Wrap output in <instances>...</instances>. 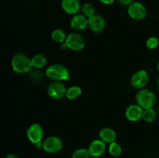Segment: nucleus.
<instances>
[{"label":"nucleus","instance_id":"1","mask_svg":"<svg viewBox=\"0 0 159 158\" xmlns=\"http://www.w3.org/2000/svg\"><path fill=\"white\" fill-rule=\"evenodd\" d=\"M46 76L48 78L55 81L69 80L70 76L68 69L59 64L51 65L46 70Z\"/></svg>","mask_w":159,"mask_h":158},{"label":"nucleus","instance_id":"2","mask_svg":"<svg viewBox=\"0 0 159 158\" xmlns=\"http://www.w3.org/2000/svg\"><path fill=\"white\" fill-rule=\"evenodd\" d=\"M32 63L31 60L23 54H17L12 57V68L14 71L20 74L27 73L30 71Z\"/></svg>","mask_w":159,"mask_h":158},{"label":"nucleus","instance_id":"3","mask_svg":"<svg viewBox=\"0 0 159 158\" xmlns=\"http://www.w3.org/2000/svg\"><path fill=\"white\" fill-rule=\"evenodd\" d=\"M136 100L138 105L145 109L154 106L156 101V97L152 91L148 89H143L137 94Z\"/></svg>","mask_w":159,"mask_h":158},{"label":"nucleus","instance_id":"4","mask_svg":"<svg viewBox=\"0 0 159 158\" xmlns=\"http://www.w3.org/2000/svg\"><path fill=\"white\" fill-rule=\"evenodd\" d=\"M127 12L134 20H141L145 18L147 15V9L142 3L139 2H134L128 6Z\"/></svg>","mask_w":159,"mask_h":158},{"label":"nucleus","instance_id":"5","mask_svg":"<svg viewBox=\"0 0 159 158\" xmlns=\"http://www.w3.org/2000/svg\"><path fill=\"white\" fill-rule=\"evenodd\" d=\"M65 43L69 49L75 51L82 50L85 47V40L79 34L73 33L67 37Z\"/></svg>","mask_w":159,"mask_h":158},{"label":"nucleus","instance_id":"6","mask_svg":"<svg viewBox=\"0 0 159 158\" xmlns=\"http://www.w3.org/2000/svg\"><path fill=\"white\" fill-rule=\"evenodd\" d=\"M62 141L57 136H50L43 143V149L50 153H57L62 149Z\"/></svg>","mask_w":159,"mask_h":158},{"label":"nucleus","instance_id":"7","mask_svg":"<svg viewBox=\"0 0 159 158\" xmlns=\"http://www.w3.org/2000/svg\"><path fill=\"white\" fill-rule=\"evenodd\" d=\"M48 93L53 99H61L66 96L67 89L63 84L59 81H55L48 86Z\"/></svg>","mask_w":159,"mask_h":158},{"label":"nucleus","instance_id":"8","mask_svg":"<svg viewBox=\"0 0 159 158\" xmlns=\"http://www.w3.org/2000/svg\"><path fill=\"white\" fill-rule=\"evenodd\" d=\"M149 81V75L145 71L141 70L134 74L130 79L132 86L136 88H143Z\"/></svg>","mask_w":159,"mask_h":158},{"label":"nucleus","instance_id":"9","mask_svg":"<svg viewBox=\"0 0 159 158\" xmlns=\"http://www.w3.org/2000/svg\"><path fill=\"white\" fill-rule=\"evenodd\" d=\"M43 136V129L38 123L32 124L27 130V137L31 143L37 144L42 142Z\"/></svg>","mask_w":159,"mask_h":158},{"label":"nucleus","instance_id":"10","mask_svg":"<svg viewBox=\"0 0 159 158\" xmlns=\"http://www.w3.org/2000/svg\"><path fill=\"white\" fill-rule=\"evenodd\" d=\"M61 8L66 13L75 15L81 9L79 0H61Z\"/></svg>","mask_w":159,"mask_h":158},{"label":"nucleus","instance_id":"11","mask_svg":"<svg viewBox=\"0 0 159 158\" xmlns=\"http://www.w3.org/2000/svg\"><path fill=\"white\" fill-rule=\"evenodd\" d=\"M88 150L92 156L99 157L105 153L106 143L102 139H96L91 143Z\"/></svg>","mask_w":159,"mask_h":158},{"label":"nucleus","instance_id":"12","mask_svg":"<svg viewBox=\"0 0 159 158\" xmlns=\"http://www.w3.org/2000/svg\"><path fill=\"white\" fill-rule=\"evenodd\" d=\"M89 26L95 33H101L106 26V22L101 15H94L89 19Z\"/></svg>","mask_w":159,"mask_h":158},{"label":"nucleus","instance_id":"13","mask_svg":"<svg viewBox=\"0 0 159 158\" xmlns=\"http://www.w3.org/2000/svg\"><path fill=\"white\" fill-rule=\"evenodd\" d=\"M142 107L139 105H131L126 110V116L127 119L132 122L140 120L143 117Z\"/></svg>","mask_w":159,"mask_h":158},{"label":"nucleus","instance_id":"14","mask_svg":"<svg viewBox=\"0 0 159 158\" xmlns=\"http://www.w3.org/2000/svg\"><path fill=\"white\" fill-rule=\"evenodd\" d=\"M89 25V19L83 14L75 15L71 20V26L75 30H83Z\"/></svg>","mask_w":159,"mask_h":158},{"label":"nucleus","instance_id":"15","mask_svg":"<svg viewBox=\"0 0 159 158\" xmlns=\"http://www.w3.org/2000/svg\"><path fill=\"white\" fill-rule=\"evenodd\" d=\"M99 137L103 142L111 143L115 142L116 135L114 130L112 129L103 128L99 132Z\"/></svg>","mask_w":159,"mask_h":158},{"label":"nucleus","instance_id":"16","mask_svg":"<svg viewBox=\"0 0 159 158\" xmlns=\"http://www.w3.org/2000/svg\"><path fill=\"white\" fill-rule=\"evenodd\" d=\"M31 63H32V66L37 69L42 68L46 65L47 59L42 54H37L31 59Z\"/></svg>","mask_w":159,"mask_h":158},{"label":"nucleus","instance_id":"17","mask_svg":"<svg viewBox=\"0 0 159 158\" xmlns=\"http://www.w3.org/2000/svg\"><path fill=\"white\" fill-rule=\"evenodd\" d=\"M82 94V89L78 86H72L67 90L66 97L71 100L78 99Z\"/></svg>","mask_w":159,"mask_h":158},{"label":"nucleus","instance_id":"18","mask_svg":"<svg viewBox=\"0 0 159 158\" xmlns=\"http://www.w3.org/2000/svg\"><path fill=\"white\" fill-rule=\"evenodd\" d=\"M81 10H82V14L88 19L91 18L92 16L96 15L95 14V8L91 3H85V4L82 5Z\"/></svg>","mask_w":159,"mask_h":158},{"label":"nucleus","instance_id":"19","mask_svg":"<svg viewBox=\"0 0 159 158\" xmlns=\"http://www.w3.org/2000/svg\"><path fill=\"white\" fill-rule=\"evenodd\" d=\"M51 37L53 40L57 43H65L66 40V34L61 29H55L52 32Z\"/></svg>","mask_w":159,"mask_h":158},{"label":"nucleus","instance_id":"20","mask_svg":"<svg viewBox=\"0 0 159 158\" xmlns=\"http://www.w3.org/2000/svg\"><path fill=\"white\" fill-rule=\"evenodd\" d=\"M143 119L147 122H152L156 118V112L152 108H145L143 112Z\"/></svg>","mask_w":159,"mask_h":158},{"label":"nucleus","instance_id":"21","mask_svg":"<svg viewBox=\"0 0 159 158\" xmlns=\"http://www.w3.org/2000/svg\"><path fill=\"white\" fill-rule=\"evenodd\" d=\"M109 152L113 156H119L122 153V147L119 143L116 142H113L110 143L109 147Z\"/></svg>","mask_w":159,"mask_h":158},{"label":"nucleus","instance_id":"22","mask_svg":"<svg viewBox=\"0 0 159 158\" xmlns=\"http://www.w3.org/2000/svg\"><path fill=\"white\" fill-rule=\"evenodd\" d=\"M91 156L89 151L87 149H78L73 153L72 158H89Z\"/></svg>","mask_w":159,"mask_h":158},{"label":"nucleus","instance_id":"23","mask_svg":"<svg viewBox=\"0 0 159 158\" xmlns=\"http://www.w3.org/2000/svg\"><path fill=\"white\" fill-rule=\"evenodd\" d=\"M159 40L157 37H150L146 42V46L150 50H154L158 46Z\"/></svg>","mask_w":159,"mask_h":158},{"label":"nucleus","instance_id":"24","mask_svg":"<svg viewBox=\"0 0 159 158\" xmlns=\"http://www.w3.org/2000/svg\"><path fill=\"white\" fill-rule=\"evenodd\" d=\"M120 4L124 5V6H130V4H132L133 2H134L135 0H118Z\"/></svg>","mask_w":159,"mask_h":158},{"label":"nucleus","instance_id":"25","mask_svg":"<svg viewBox=\"0 0 159 158\" xmlns=\"http://www.w3.org/2000/svg\"><path fill=\"white\" fill-rule=\"evenodd\" d=\"M114 1L115 0H99V2L104 5H111L114 2Z\"/></svg>","mask_w":159,"mask_h":158},{"label":"nucleus","instance_id":"26","mask_svg":"<svg viewBox=\"0 0 159 158\" xmlns=\"http://www.w3.org/2000/svg\"><path fill=\"white\" fill-rule=\"evenodd\" d=\"M36 147L38 149H40V148H43V143L40 142V143H38L35 144Z\"/></svg>","mask_w":159,"mask_h":158},{"label":"nucleus","instance_id":"27","mask_svg":"<svg viewBox=\"0 0 159 158\" xmlns=\"http://www.w3.org/2000/svg\"><path fill=\"white\" fill-rule=\"evenodd\" d=\"M6 158H20L16 154H9Z\"/></svg>","mask_w":159,"mask_h":158},{"label":"nucleus","instance_id":"28","mask_svg":"<svg viewBox=\"0 0 159 158\" xmlns=\"http://www.w3.org/2000/svg\"><path fill=\"white\" fill-rule=\"evenodd\" d=\"M158 71H159V63L158 64Z\"/></svg>","mask_w":159,"mask_h":158},{"label":"nucleus","instance_id":"29","mask_svg":"<svg viewBox=\"0 0 159 158\" xmlns=\"http://www.w3.org/2000/svg\"><path fill=\"white\" fill-rule=\"evenodd\" d=\"M158 88H159V79H158Z\"/></svg>","mask_w":159,"mask_h":158}]
</instances>
